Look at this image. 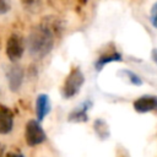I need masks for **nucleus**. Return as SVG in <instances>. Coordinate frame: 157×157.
<instances>
[{
	"label": "nucleus",
	"instance_id": "1",
	"mask_svg": "<svg viewBox=\"0 0 157 157\" xmlns=\"http://www.w3.org/2000/svg\"><path fill=\"white\" fill-rule=\"evenodd\" d=\"M63 25L55 17H47L39 25L34 26L28 36L27 45L29 54L37 59L44 58L54 47L55 37L61 33Z\"/></svg>",
	"mask_w": 157,
	"mask_h": 157
},
{
	"label": "nucleus",
	"instance_id": "2",
	"mask_svg": "<svg viewBox=\"0 0 157 157\" xmlns=\"http://www.w3.org/2000/svg\"><path fill=\"white\" fill-rule=\"evenodd\" d=\"M85 82V76L80 67H72L70 74L64 81L63 88H61V94L64 98H72L76 96V93L81 90L82 85Z\"/></svg>",
	"mask_w": 157,
	"mask_h": 157
},
{
	"label": "nucleus",
	"instance_id": "3",
	"mask_svg": "<svg viewBox=\"0 0 157 157\" xmlns=\"http://www.w3.org/2000/svg\"><path fill=\"white\" fill-rule=\"evenodd\" d=\"M25 139L28 146H37L43 141H45L47 139L45 132L38 120L31 119L27 121L26 129H25Z\"/></svg>",
	"mask_w": 157,
	"mask_h": 157
},
{
	"label": "nucleus",
	"instance_id": "4",
	"mask_svg": "<svg viewBox=\"0 0 157 157\" xmlns=\"http://www.w3.org/2000/svg\"><path fill=\"white\" fill-rule=\"evenodd\" d=\"M23 50H25V44H23V40L22 38L13 33L11 34L9 38H7V42H6V54H7V58L11 60V61H17L22 58L23 55Z\"/></svg>",
	"mask_w": 157,
	"mask_h": 157
},
{
	"label": "nucleus",
	"instance_id": "5",
	"mask_svg": "<svg viewBox=\"0 0 157 157\" xmlns=\"http://www.w3.org/2000/svg\"><path fill=\"white\" fill-rule=\"evenodd\" d=\"M23 69L20 66V65H16V64H12L7 72H6V77H7V83H9V88L12 91V92H17L22 85V81H23Z\"/></svg>",
	"mask_w": 157,
	"mask_h": 157
},
{
	"label": "nucleus",
	"instance_id": "6",
	"mask_svg": "<svg viewBox=\"0 0 157 157\" xmlns=\"http://www.w3.org/2000/svg\"><path fill=\"white\" fill-rule=\"evenodd\" d=\"M12 128H13V113H12V110L6 105L0 104V134L7 135L11 132Z\"/></svg>",
	"mask_w": 157,
	"mask_h": 157
},
{
	"label": "nucleus",
	"instance_id": "7",
	"mask_svg": "<svg viewBox=\"0 0 157 157\" xmlns=\"http://www.w3.org/2000/svg\"><path fill=\"white\" fill-rule=\"evenodd\" d=\"M134 109L137 113H147L157 110V97L156 96H142L134 101Z\"/></svg>",
	"mask_w": 157,
	"mask_h": 157
},
{
	"label": "nucleus",
	"instance_id": "8",
	"mask_svg": "<svg viewBox=\"0 0 157 157\" xmlns=\"http://www.w3.org/2000/svg\"><path fill=\"white\" fill-rule=\"evenodd\" d=\"M120 60H121V54L118 50H115L114 47H110L108 48V50H105L98 56V59L94 63V67L97 71H101L107 64L112 61H120Z\"/></svg>",
	"mask_w": 157,
	"mask_h": 157
},
{
	"label": "nucleus",
	"instance_id": "9",
	"mask_svg": "<svg viewBox=\"0 0 157 157\" xmlns=\"http://www.w3.org/2000/svg\"><path fill=\"white\" fill-rule=\"evenodd\" d=\"M92 107V103L90 101H85L82 102L77 108H75L67 117V120L69 121H74V123H83V121H87L88 120V117H87V110Z\"/></svg>",
	"mask_w": 157,
	"mask_h": 157
},
{
	"label": "nucleus",
	"instance_id": "10",
	"mask_svg": "<svg viewBox=\"0 0 157 157\" xmlns=\"http://www.w3.org/2000/svg\"><path fill=\"white\" fill-rule=\"evenodd\" d=\"M50 112V99L47 94L42 93L37 97L36 101V114H37V120L40 123Z\"/></svg>",
	"mask_w": 157,
	"mask_h": 157
},
{
	"label": "nucleus",
	"instance_id": "11",
	"mask_svg": "<svg viewBox=\"0 0 157 157\" xmlns=\"http://www.w3.org/2000/svg\"><path fill=\"white\" fill-rule=\"evenodd\" d=\"M93 129L101 140H105L109 137V126L103 119H96L93 123Z\"/></svg>",
	"mask_w": 157,
	"mask_h": 157
},
{
	"label": "nucleus",
	"instance_id": "12",
	"mask_svg": "<svg viewBox=\"0 0 157 157\" xmlns=\"http://www.w3.org/2000/svg\"><path fill=\"white\" fill-rule=\"evenodd\" d=\"M22 7L31 13H37L40 11L42 5H43V0H21Z\"/></svg>",
	"mask_w": 157,
	"mask_h": 157
},
{
	"label": "nucleus",
	"instance_id": "13",
	"mask_svg": "<svg viewBox=\"0 0 157 157\" xmlns=\"http://www.w3.org/2000/svg\"><path fill=\"white\" fill-rule=\"evenodd\" d=\"M121 72H124V74L126 75V77L129 78L130 83H132V85H135V86H141V85H142L141 78H140L135 72H132V71H130V70H123Z\"/></svg>",
	"mask_w": 157,
	"mask_h": 157
},
{
	"label": "nucleus",
	"instance_id": "14",
	"mask_svg": "<svg viewBox=\"0 0 157 157\" xmlns=\"http://www.w3.org/2000/svg\"><path fill=\"white\" fill-rule=\"evenodd\" d=\"M150 20L155 28H157V2H155L150 11Z\"/></svg>",
	"mask_w": 157,
	"mask_h": 157
},
{
	"label": "nucleus",
	"instance_id": "15",
	"mask_svg": "<svg viewBox=\"0 0 157 157\" xmlns=\"http://www.w3.org/2000/svg\"><path fill=\"white\" fill-rule=\"evenodd\" d=\"M11 9V2L10 0H0V15H4L9 12Z\"/></svg>",
	"mask_w": 157,
	"mask_h": 157
},
{
	"label": "nucleus",
	"instance_id": "16",
	"mask_svg": "<svg viewBox=\"0 0 157 157\" xmlns=\"http://www.w3.org/2000/svg\"><path fill=\"white\" fill-rule=\"evenodd\" d=\"M5 157H23V155L21 152H18V151H10V152L6 153Z\"/></svg>",
	"mask_w": 157,
	"mask_h": 157
},
{
	"label": "nucleus",
	"instance_id": "17",
	"mask_svg": "<svg viewBox=\"0 0 157 157\" xmlns=\"http://www.w3.org/2000/svg\"><path fill=\"white\" fill-rule=\"evenodd\" d=\"M151 58H152V60L157 64V48L152 49V52H151Z\"/></svg>",
	"mask_w": 157,
	"mask_h": 157
},
{
	"label": "nucleus",
	"instance_id": "18",
	"mask_svg": "<svg viewBox=\"0 0 157 157\" xmlns=\"http://www.w3.org/2000/svg\"><path fill=\"white\" fill-rule=\"evenodd\" d=\"M0 157H1V150H0Z\"/></svg>",
	"mask_w": 157,
	"mask_h": 157
}]
</instances>
